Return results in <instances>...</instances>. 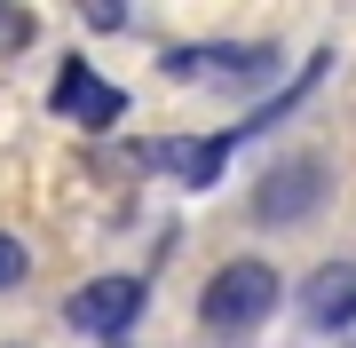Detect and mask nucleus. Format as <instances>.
<instances>
[{
	"mask_svg": "<svg viewBox=\"0 0 356 348\" xmlns=\"http://www.w3.org/2000/svg\"><path fill=\"white\" fill-rule=\"evenodd\" d=\"M269 309H277V270H269V261H229V270H214L206 293H198L206 333H254Z\"/></svg>",
	"mask_w": 356,
	"mask_h": 348,
	"instance_id": "f257e3e1",
	"label": "nucleus"
},
{
	"mask_svg": "<svg viewBox=\"0 0 356 348\" xmlns=\"http://www.w3.org/2000/svg\"><path fill=\"white\" fill-rule=\"evenodd\" d=\"M143 301H151V285L119 270V277L79 285V293L64 301V324H72V333H88V340H119V333H127V324L143 317Z\"/></svg>",
	"mask_w": 356,
	"mask_h": 348,
	"instance_id": "f03ea898",
	"label": "nucleus"
},
{
	"mask_svg": "<svg viewBox=\"0 0 356 348\" xmlns=\"http://www.w3.org/2000/svg\"><path fill=\"white\" fill-rule=\"evenodd\" d=\"M48 103H56L64 127H119V119H127V95H119L111 79H95V64H79V56H64Z\"/></svg>",
	"mask_w": 356,
	"mask_h": 348,
	"instance_id": "7ed1b4c3",
	"label": "nucleus"
},
{
	"mask_svg": "<svg viewBox=\"0 0 356 348\" xmlns=\"http://www.w3.org/2000/svg\"><path fill=\"white\" fill-rule=\"evenodd\" d=\"M238 151V135H198V142H143L135 167H166L182 190H214L222 182V158Z\"/></svg>",
	"mask_w": 356,
	"mask_h": 348,
	"instance_id": "20e7f679",
	"label": "nucleus"
},
{
	"mask_svg": "<svg viewBox=\"0 0 356 348\" xmlns=\"http://www.w3.org/2000/svg\"><path fill=\"white\" fill-rule=\"evenodd\" d=\"M277 56L269 48H166V79H229V88H245V79H269Z\"/></svg>",
	"mask_w": 356,
	"mask_h": 348,
	"instance_id": "39448f33",
	"label": "nucleus"
},
{
	"mask_svg": "<svg viewBox=\"0 0 356 348\" xmlns=\"http://www.w3.org/2000/svg\"><path fill=\"white\" fill-rule=\"evenodd\" d=\"M317 198H325V167H317V158H285V167L254 190V214L261 222H293V214L317 206Z\"/></svg>",
	"mask_w": 356,
	"mask_h": 348,
	"instance_id": "423d86ee",
	"label": "nucleus"
},
{
	"mask_svg": "<svg viewBox=\"0 0 356 348\" xmlns=\"http://www.w3.org/2000/svg\"><path fill=\"white\" fill-rule=\"evenodd\" d=\"M301 309H309V324H317V333L356 324V270H348V261H325V270L301 285Z\"/></svg>",
	"mask_w": 356,
	"mask_h": 348,
	"instance_id": "0eeeda50",
	"label": "nucleus"
},
{
	"mask_svg": "<svg viewBox=\"0 0 356 348\" xmlns=\"http://www.w3.org/2000/svg\"><path fill=\"white\" fill-rule=\"evenodd\" d=\"M24 270H32L24 238H8V230H0V293H8V285H24Z\"/></svg>",
	"mask_w": 356,
	"mask_h": 348,
	"instance_id": "6e6552de",
	"label": "nucleus"
},
{
	"mask_svg": "<svg viewBox=\"0 0 356 348\" xmlns=\"http://www.w3.org/2000/svg\"><path fill=\"white\" fill-rule=\"evenodd\" d=\"M16 48H32V16L24 8H0V56H16Z\"/></svg>",
	"mask_w": 356,
	"mask_h": 348,
	"instance_id": "1a4fd4ad",
	"label": "nucleus"
}]
</instances>
